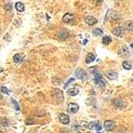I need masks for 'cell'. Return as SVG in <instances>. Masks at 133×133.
<instances>
[{
    "mask_svg": "<svg viewBox=\"0 0 133 133\" xmlns=\"http://www.w3.org/2000/svg\"><path fill=\"white\" fill-rule=\"evenodd\" d=\"M112 42V38L110 37V36H104L103 38H102V44L103 45H109L110 43Z\"/></svg>",
    "mask_w": 133,
    "mask_h": 133,
    "instance_id": "cell-18",
    "label": "cell"
},
{
    "mask_svg": "<svg viewBox=\"0 0 133 133\" xmlns=\"http://www.w3.org/2000/svg\"><path fill=\"white\" fill-rule=\"evenodd\" d=\"M101 124L97 122V123H95V129H97V130H101Z\"/></svg>",
    "mask_w": 133,
    "mask_h": 133,
    "instance_id": "cell-23",
    "label": "cell"
},
{
    "mask_svg": "<svg viewBox=\"0 0 133 133\" xmlns=\"http://www.w3.org/2000/svg\"><path fill=\"white\" fill-rule=\"evenodd\" d=\"M105 76L107 78L109 79H112V80H114L117 78V73L116 72H114V71H108L105 73Z\"/></svg>",
    "mask_w": 133,
    "mask_h": 133,
    "instance_id": "cell-6",
    "label": "cell"
},
{
    "mask_svg": "<svg viewBox=\"0 0 133 133\" xmlns=\"http://www.w3.org/2000/svg\"><path fill=\"white\" fill-rule=\"evenodd\" d=\"M11 101H12V103H13V104H14V106H15V109H16V110H17V111H18V110H20V106H19V104H18V103H17V101H15L14 99H12V100H11Z\"/></svg>",
    "mask_w": 133,
    "mask_h": 133,
    "instance_id": "cell-21",
    "label": "cell"
},
{
    "mask_svg": "<svg viewBox=\"0 0 133 133\" xmlns=\"http://www.w3.org/2000/svg\"><path fill=\"white\" fill-rule=\"evenodd\" d=\"M15 7L19 12H23L24 11V4L21 2H17L15 4Z\"/></svg>",
    "mask_w": 133,
    "mask_h": 133,
    "instance_id": "cell-11",
    "label": "cell"
},
{
    "mask_svg": "<svg viewBox=\"0 0 133 133\" xmlns=\"http://www.w3.org/2000/svg\"><path fill=\"white\" fill-rule=\"evenodd\" d=\"M113 34L115 35V36H120L121 34H122V29H121V27H119V26L115 27V28L113 30Z\"/></svg>",
    "mask_w": 133,
    "mask_h": 133,
    "instance_id": "cell-14",
    "label": "cell"
},
{
    "mask_svg": "<svg viewBox=\"0 0 133 133\" xmlns=\"http://www.w3.org/2000/svg\"><path fill=\"white\" fill-rule=\"evenodd\" d=\"M124 28L127 31H133V21H127L124 24Z\"/></svg>",
    "mask_w": 133,
    "mask_h": 133,
    "instance_id": "cell-9",
    "label": "cell"
},
{
    "mask_svg": "<svg viewBox=\"0 0 133 133\" xmlns=\"http://www.w3.org/2000/svg\"><path fill=\"white\" fill-rule=\"evenodd\" d=\"M94 80H95V83L97 85H99L100 87H104L105 85H106L105 80H103L102 77H101V76L99 75V74L95 75V79H94Z\"/></svg>",
    "mask_w": 133,
    "mask_h": 133,
    "instance_id": "cell-4",
    "label": "cell"
},
{
    "mask_svg": "<svg viewBox=\"0 0 133 133\" xmlns=\"http://www.w3.org/2000/svg\"><path fill=\"white\" fill-rule=\"evenodd\" d=\"M2 72H3V68H1V67H0V73H2Z\"/></svg>",
    "mask_w": 133,
    "mask_h": 133,
    "instance_id": "cell-25",
    "label": "cell"
},
{
    "mask_svg": "<svg viewBox=\"0 0 133 133\" xmlns=\"http://www.w3.org/2000/svg\"><path fill=\"white\" fill-rule=\"evenodd\" d=\"M2 98H3V96H2V95H1V94H0V101H1V100H2Z\"/></svg>",
    "mask_w": 133,
    "mask_h": 133,
    "instance_id": "cell-26",
    "label": "cell"
},
{
    "mask_svg": "<svg viewBox=\"0 0 133 133\" xmlns=\"http://www.w3.org/2000/svg\"><path fill=\"white\" fill-rule=\"evenodd\" d=\"M123 67H124V69H126V70H130L132 66H131V63H129V62L126 61V62L123 63Z\"/></svg>",
    "mask_w": 133,
    "mask_h": 133,
    "instance_id": "cell-19",
    "label": "cell"
},
{
    "mask_svg": "<svg viewBox=\"0 0 133 133\" xmlns=\"http://www.w3.org/2000/svg\"><path fill=\"white\" fill-rule=\"evenodd\" d=\"M54 94H55V96H56V99L58 101H63V94L62 93V91L60 90V89H55L54 90Z\"/></svg>",
    "mask_w": 133,
    "mask_h": 133,
    "instance_id": "cell-10",
    "label": "cell"
},
{
    "mask_svg": "<svg viewBox=\"0 0 133 133\" xmlns=\"http://www.w3.org/2000/svg\"><path fill=\"white\" fill-rule=\"evenodd\" d=\"M68 32L67 31H65V30H63V31H61L60 33H59V37L62 39V40H64V39H66L67 37H68Z\"/></svg>",
    "mask_w": 133,
    "mask_h": 133,
    "instance_id": "cell-12",
    "label": "cell"
},
{
    "mask_svg": "<svg viewBox=\"0 0 133 133\" xmlns=\"http://www.w3.org/2000/svg\"><path fill=\"white\" fill-rule=\"evenodd\" d=\"M78 92H79V89H77V88H75V89H71L68 90V94L70 95V96H76L78 94Z\"/></svg>",
    "mask_w": 133,
    "mask_h": 133,
    "instance_id": "cell-15",
    "label": "cell"
},
{
    "mask_svg": "<svg viewBox=\"0 0 133 133\" xmlns=\"http://www.w3.org/2000/svg\"><path fill=\"white\" fill-rule=\"evenodd\" d=\"M0 133H3V132H2V131H1V130H0Z\"/></svg>",
    "mask_w": 133,
    "mask_h": 133,
    "instance_id": "cell-28",
    "label": "cell"
},
{
    "mask_svg": "<svg viewBox=\"0 0 133 133\" xmlns=\"http://www.w3.org/2000/svg\"><path fill=\"white\" fill-rule=\"evenodd\" d=\"M130 47H131V48H133V44H131V45H130Z\"/></svg>",
    "mask_w": 133,
    "mask_h": 133,
    "instance_id": "cell-27",
    "label": "cell"
},
{
    "mask_svg": "<svg viewBox=\"0 0 133 133\" xmlns=\"http://www.w3.org/2000/svg\"><path fill=\"white\" fill-rule=\"evenodd\" d=\"M102 34H103V32H102V30H101V29L96 28L93 30V35H95V36H99V35H102Z\"/></svg>",
    "mask_w": 133,
    "mask_h": 133,
    "instance_id": "cell-20",
    "label": "cell"
},
{
    "mask_svg": "<svg viewBox=\"0 0 133 133\" xmlns=\"http://www.w3.org/2000/svg\"><path fill=\"white\" fill-rule=\"evenodd\" d=\"M86 22L89 25H94L95 23H97V20L93 16H87L86 17Z\"/></svg>",
    "mask_w": 133,
    "mask_h": 133,
    "instance_id": "cell-8",
    "label": "cell"
},
{
    "mask_svg": "<svg viewBox=\"0 0 133 133\" xmlns=\"http://www.w3.org/2000/svg\"><path fill=\"white\" fill-rule=\"evenodd\" d=\"M34 122H35L34 119H27L26 120V124L27 125H32V124H34Z\"/></svg>",
    "mask_w": 133,
    "mask_h": 133,
    "instance_id": "cell-24",
    "label": "cell"
},
{
    "mask_svg": "<svg viewBox=\"0 0 133 133\" xmlns=\"http://www.w3.org/2000/svg\"><path fill=\"white\" fill-rule=\"evenodd\" d=\"M114 127H115V123L113 120H106L104 122V128L106 130L110 131V130H113Z\"/></svg>",
    "mask_w": 133,
    "mask_h": 133,
    "instance_id": "cell-2",
    "label": "cell"
},
{
    "mask_svg": "<svg viewBox=\"0 0 133 133\" xmlns=\"http://www.w3.org/2000/svg\"><path fill=\"white\" fill-rule=\"evenodd\" d=\"M76 76L79 79H82V80H85L88 78V74L86 73V71L82 70V69H77L76 71Z\"/></svg>",
    "mask_w": 133,
    "mask_h": 133,
    "instance_id": "cell-1",
    "label": "cell"
},
{
    "mask_svg": "<svg viewBox=\"0 0 133 133\" xmlns=\"http://www.w3.org/2000/svg\"><path fill=\"white\" fill-rule=\"evenodd\" d=\"M74 19H75V16L73 14H71V13H66V14L63 16V21H64V22H66V23H69V22H71Z\"/></svg>",
    "mask_w": 133,
    "mask_h": 133,
    "instance_id": "cell-7",
    "label": "cell"
},
{
    "mask_svg": "<svg viewBox=\"0 0 133 133\" xmlns=\"http://www.w3.org/2000/svg\"><path fill=\"white\" fill-rule=\"evenodd\" d=\"M0 124L3 127H7L9 125V121L6 117H0Z\"/></svg>",
    "mask_w": 133,
    "mask_h": 133,
    "instance_id": "cell-16",
    "label": "cell"
},
{
    "mask_svg": "<svg viewBox=\"0 0 133 133\" xmlns=\"http://www.w3.org/2000/svg\"><path fill=\"white\" fill-rule=\"evenodd\" d=\"M1 92L2 93H6V94H9V90L6 87H1Z\"/></svg>",
    "mask_w": 133,
    "mask_h": 133,
    "instance_id": "cell-22",
    "label": "cell"
},
{
    "mask_svg": "<svg viewBox=\"0 0 133 133\" xmlns=\"http://www.w3.org/2000/svg\"><path fill=\"white\" fill-rule=\"evenodd\" d=\"M96 56L93 54V53H89L88 56H87V59H86V63H92L94 60H95Z\"/></svg>",
    "mask_w": 133,
    "mask_h": 133,
    "instance_id": "cell-13",
    "label": "cell"
},
{
    "mask_svg": "<svg viewBox=\"0 0 133 133\" xmlns=\"http://www.w3.org/2000/svg\"><path fill=\"white\" fill-rule=\"evenodd\" d=\"M22 58H23V56H22L21 54H20V53H18V54L14 55V57H13V61H14V63H18L22 60Z\"/></svg>",
    "mask_w": 133,
    "mask_h": 133,
    "instance_id": "cell-17",
    "label": "cell"
},
{
    "mask_svg": "<svg viewBox=\"0 0 133 133\" xmlns=\"http://www.w3.org/2000/svg\"><path fill=\"white\" fill-rule=\"evenodd\" d=\"M59 120L61 121V123H63V124H64V125L69 124V122H70L69 115H67L66 114H63V113H62V114L59 115Z\"/></svg>",
    "mask_w": 133,
    "mask_h": 133,
    "instance_id": "cell-3",
    "label": "cell"
},
{
    "mask_svg": "<svg viewBox=\"0 0 133 133\" xmlns=\"http://www.w3.org/2000/svg\"><path fill=\"white\" fill-rule=\"evenodd\" d=\"M68 110H69V112L72 113V114H76V113L79 110V106H78V104H76V103L71 102V103L68 104Z\"/></svg>",
    "mask_w": 133,
    "mask_h": 133,
    "instance_id": "cell-5",
    "label": "cell"
}]
</instances>
